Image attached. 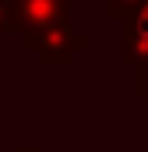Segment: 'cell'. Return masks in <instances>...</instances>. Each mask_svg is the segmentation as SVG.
<instances>
[{
	"instance_id": "cell-2",
	"label": "cell",
	"mask_w": 148,
	"mask_h": 152,
	"mask_svg": "<svg viewBox=\"0 0 148 152\" xmlns=\"http://www.w3.org/2000/svg\"><path fill=\"white\" fill-rule=\"evenodd\" d=\"M71 7L74 0H14V32L25 36V32L46 28V25L67 21Z\"/></svg>"
},
{
	"instance_id": "cell-4",
	"label": "cell",
	"mask_w": 148,
	"mask_h": 152,
	"mask_svg": "<svg viewBox=\"0 0 148 152\" xmlns=\"http://www.w3.org/2000/svg\"><path fill=\"white\" fill-rule=\"evenodd\" d=\"M141 4H145V0H102V14H106L110 21H123V18L134 14Z\"/></svg>"
},
{
	"instance_id": "cell-6",
	"label": "cell",
	"mask_w": 148,
	"mask_h": 152,
	"mask_svg": "<svg viewBox=\"0 0 148 152\" xmlns=\"http://www.w3.org/2000/svg\"><path fill=\"white\" fill-rule=\"evenodd\" d=\"M134 96L138 99H148V60L134 67Z\"/></svg>"
},
{
	"instance_id": "cell-8",
	"label": "cell",
	"mask_w": 148,
	"mask_h": 152,
	"mask_svg": "<svg viewBox=\"0 0 148 152\" xmlns=\"http://www.w3.org/2000/svg\"><path fill=\"white\" fill-rule=\"evenodd\" d=\"M74 4H92V0H74Z\"/></svg>"
},
{
	"instance_id": "cell-1",
	"label": "cell",
	"mask_w": 148,
	"mask_h": 152,
	"mask_svg": "<svg viewBox=\"0 0 148 152\" xmlns=\"http://www.w3.org/2000/svg\"><path fill=\"white\" fill-rule=\"evenodd\" d=\"M21 46L28 53H36L42 67H67V64H74L78 53L92 50V36L78 32L71 21H57V25L36 28V32H25Z\"/></svg>"
},
{
	"instance_id": "cell-5",
	"label": "cell",
	"mask_w": 148,
	"mask_h": 152,
	"mask_svg": "<svg viewBox=\"0 0 148 152\" xmlns=\"http://www.w3.org/2000/svg\"><path fill=\"white\" fill-rule=\"evenodd\" d=\"M14 32V0H0V36Z\"/></svg>"
},
{
	"instance_id": "cell-3",
	"label": "cell",
	"mask_w": 148,
	"mask_h": 152,
	"mask_svg": "<svg viewBox=\"0 0 148 152\" xmlns=\"http://www.w3.org/2000/svg\"><path fill=\"white\" fill-rule=\"evenodd\" d=\"M148 60V0L120 21V64L138 67Z\"/></svg>"
},
{
	"instance_id": "cell-7",
	"label": "cell",
	"mask_w": 148,
	"mask_h": 152,
	"mask_svg": "<svg viewBox=\"0 0 148 152\" xmlns=\"http://www.w3.org/2000/svg\"><path fill=\"white\" fill-rule=\"evenodd\" d=\"M11 152H42L39 145H18V149H11Z\"/></svg>"
}]
</instances>
